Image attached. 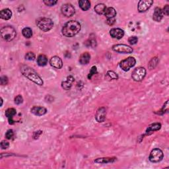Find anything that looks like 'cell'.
I'll list each match as a JSON object with an SVG mask.
<instances>
[{
  "label": "cell",
  "mask_w": 169,
  "mask_h": 169,
  "mask_svg": "<svg viewBox=\"0 0 169 169\" xmlns=\"http://www.w3.org/2000/svg\"><path fill=\"white\" fill-rule=\"evenodd\" d=\"M81 29V24L77 21L71 20L68 21L63 25L62 32L65 37L71 38L80 32Z\"/></svg>",
  "instance_id": "1"
},
{
  "label": "cell",
  "mask_w": 169,
  "mask_h": 169,
  "mask_svg": "<svg viewBox=\"0 0 169 169\" xmlns=\"http://www.w3.org/2000/svg\"><path fill=\"white\" fill-rule=\"evenodd\" d=\"M20 70L21 73L25 77L28 79L30 81L40 86H42L44 84V81H43L40 75L38 74V73L34 69H32V67L28 66H25V65H23L21 67Z\"/></svg>",
  "instance_id": "2"
},
{
  "label": "cell",
  "mask_w": 169,
  "mask_h": 169,
  "mask_svg": "<svg viewBox=\"0 0 169 169\" xmlns=\"http://www.w3.org/2000/svg\"><path fill=\"white\" fill-rule=\"evenodd\" d=\"M36 24L40 29L44 32H48L52 29L54 22L50 18L40 17L36 20Z\"/></svg>",
  "instance_id": "3"
},
{
  "label": "cell",
  "mask_w": 169,
  "mask_h": 169,
  "mask_svg": "<svg viewBox=\"0 0 169 169\" xmlns=\"http://www.w3.org/2000/svg\"><path fill=\"white\" fill-rule=\"evenodd\" d=\"M1 35L3 40L10 42L16 37L17 32L13 27L5 26L1 28Z\"/></svg>",
  "instance_id": "4"
},
{
  "label": "cell",
  "mask_w": 169,
  "mask_h": 169,
  "mask_svg": "<svg viewBox=\"0 0 169 169\" xmlns=\"http://www.w3.org/2000/svg\"><path fill=\"white\" fill-rule=\"evenodd\" d=\"M136 63V60L134 57L129 56L127 58L122 60L119 63L120 67L124 71H128Z\"/></svg>",
  "instance_id": "5"
},
{
  "label": "cell",
  "mask_w": 169,
  "mask_h": 169,
  "mask_svg": "<svg viewBox=\"0 0 169 169\" xmlns=\"http://www.w3.org/2000/svg\"><path fill=\"white\" fill-rule=\"evenodd\" d=\"M164 154L163 151L159 148L154 149L151 151V152L150 153L149 157V160L151 162V163H159V162L161 161L163 159Z\"/></svg>",
  "instance_id": "6"
},
{
  "label": "cell",
  "mask_w": 169,
  "mask_h": 169,
  "mask_svg": "<svg viewBox=\"0 0 169 169\" xmlns=\"http://www.w3.org/2000/svg\"><path fill=\"white\" fill-rule=\"evenodd\" d=\"M146 75V70L143 67L135 68L132 72V77L136 82L141 81Z\"/></svg>",
  "instance_id": "7"
},
{
  "label": "cell",
  "mask_w": 169,
  "mask_h": 169,
  "mask_svg": "<svg viewBox=\"0 0 169 169\" xmlns=\"http://www.w3.org/2000/svg\"><path fill=\"white\" fill-rule=\"evenodd\" d=\"M112 48L113 51L120 54H131L134 51L131 46L123 44H115Z\"/></svg>",
  "instance_id": "8"
},
{
  "label": "cell",
  "mask_w": 169,
  "mask_h": 169,
  "mask_svg": "<svg viewBox=\"0 0 169 169\" xmlns=\"http://www.w3.org/2000/svg\"><path fill=\"white\" fill-rule=\"evenodd\" d=\"M61 11L64 16L66 17H71L75 13V9L74 7L71 3H66L61 8Z\"/></svg>",
  "instance_id": "9"
},
{
  "label": "cell",
  "mask_w": 169,
  "mask_h": 169,
  "mask_svg": "<svg viewBox=\"0 0 169 169\" xmlns=\"http://www.w3.org/2000/svg\"><path fill=\"white\" fill-rule=\"evenodd\" d=\"M153 4V0H141L138 3V9L139 12L143 13L147 11Z\"/></svg>",
  "instance_id": "10"
},
{
  "label": "cell",
  "mask_w": 169,
  "mask_h": 169,
  "mask_svg": "<svg viewBox=\"0 0 169 169\" xmlns=\"http://www.w3.org/2000/svg\"><path fill=\"white\" fill-rule=\"evenodd\" d=\"M106 116V110L105 107H100L97 110L95 114V119L96 120L101 123V122H105Z\"/></svg>",
  "instance_id": "11"
},
{
  "label": "cell",
  "mask_w": 169,
  "mask_h": 169,
  "mask_svg": "<svg viewBox=\"0 0 169 169\" xmlns=\"http://www.w3.org/2000/svg\"><path fill=\"white\" fill-rule=\"evenodd\" d=\"M50 64L53 67L58 70L61 69L63 67V62L62 59L60 57L56 56L51 57V59L50 60Z\"/></svg>",
  "instance_id": "12"
},
{
  "label": "cell",
  "mask_w": 169,
  "mask_h": 169,
  "mask_svg": "<svg viewBox=\"0 0 169 169\" xmlns=\"http://www.w3.org/2000/svg\"><path fill=\"white\" fill-rule=\"evenodd\" d=\"M111 37L116 39H121L124 37V31L120 28H114L110 31Z\"/></svg>",
  "instance_id": "13"
},
{
  "label": "cell",
  "mask_w": 169,
  "mask_h": 169,
  "mask_svg": "<svg viewBox=\"0 0 169 169\" xmlns=\"http://www.w3.org/2000/svg\"><path fill=\"white\" fill-rule=\"evenodd\" d=\"M31 113L36 115V116H41L46 114V112H47V109L43 106H35L32 108L31 110Z\"/></svg>",
  "instance_id": "14"
},
{
  "label": "cell",
  "mask_w": 169,
  "mask_h": 169,
  "mask_svg": "<svg viewBox=\"0 0 169 169\" xmlns=\"http://www.w3.org/2000/svg\"><path fill=\"white\" fill-rule=\"evenodd\" d=\"M16 114H17V111L15 109H13V108H10V109L6 110L5 114V116L8 118L9 124L12 125L14 124V120H13V118L15 115H16Z\"/></svg>",
  "instance_id": "15"
},
{
  "label": "cell",
  "mask_w": 169,
  "mask_h": 169,
  "mask_svg": "<svg viewBox=\"0 0 169 169\" xmlns=\"http://www.w3.org/2000/svg\"><path fill=\"white\" fill-rule=\"evenodd\" d=\"M117 161L116 157H102L98 158L95 160V163L99 164H108L113 163Z\"/></svg>",
  "instance_id": "16"
},
{
  "label": "cell",
  "mask_w": 169,
  "mask_h": 169,
  "mask_svg": "<svg viewBox=\"0 0 169 169\" xmlns=\"http://www.w3.org/2000/svg\"><path fill=\"white\" fill-rule=\"evenodd\" d=\"M163 11L160 8H156L154 10V13L153 15V19L156 22H160L163 18Z\"/></svg>",
  "instance_id": "17"
},
{
  "label": "cell",
  "mask_w": 169,
  "mask_h": 169,
  "mask_svg": "<svg viewBox=\"0 0 169 169\" xmlns=\"http://www.w3.org/2000/svg\"><path fill=\"white\" fill-rule=\"evenodd\" d=\"M161 128V124L160 123H154L151 124L146 129L145 135H149L150 134H151L154 132L159 130Z\"/></svg>",
  "instance_id": "18"
},
{
  "label": "cell",
  "mask_w": 169,
  "mask_h": 169,
  "mask_svg": "<svg viewBox=\"0 0 169 169\" xmlns=\"http://www.w3.org/2000/svg\"><path fill=\"white\" fill-rule=\"evenodd\" d=\"M74 81V77L72 75H69V76L67 77V80L62 83V87L65 90L70 89Z\"/></svg>",
  "instance_id": "19"
},
{
  "label": "cell",
  "mask_w": 169,
  "mask_h": 169,
  "mask_svg": "<svg viewBox=\"0 0 169 169\" xmlns=\"http://www.w3.org/2000/svg\"><path fill=\"white\" fill-rule=\"evenodd\" d=\"M12 17V11L9 9H2L0 12V17L3 20H9Z\"/></svg>",
  "instance_id": "20"
},
{
  "label": "cell",
  "mask_w": 169,
  "mask_h": 169,
  "mask_svg": "<svg viewBox=\"0 0 169 169\" xmlns=\"http://www.w3.org/2000/svg\"><path fill=\"white\" fill-rule=\"evenodd\" d=\"M91 60V55L89 52H84L80 57V62L82 65H87Z\"/></svg>",
  "instance_id": "21"
},
{
  "label": "cell",
  "mask_w": 169,
  "mask_h": 169,
  "mask_svg": "<svg viewBox=\"0 0 169 169\" xmlns=\"http://www.w3.org/2000/svg\"><path fill=\"white\" fill-rule=\"evenodd\" d=\"M78 3L80 8L84 11L89 10L91 8V2L88 0H80V1H79Z\"/></svg>",
  "instance_id": "22"
},
{
  "label": "cell",
  "mask_w": 169,
  "mask_h": 169,
  "mask_svg": "<svg viewBox=\"0 0 169 169\" xmlns=\"http://www.w3.org/2000/svg\"><path fill=\"white\" fill-rule=\"evenodd\" d=\"M106 18H115L116 16V11L113 8H106L105 13H104Z\"/></svg>",
  "instance_id": "23"
},
{
  "label": "cell",
  "mask_w": 169,
  "mask_h": 169,
  "mask_svg": "<svg viewBox=\"0 0 169 169\" xmlns=\"http://www.w3.org/2000/svg\"><path fill=\"white\" fill-rule=\"evenodd\" d=\"M48 63V58L46 55L41 54L37 57V63L39 66H45Z\"/></svg>",
  "instance_id": "24"
},
{
  "label": "cell",
  "mask_w": 169,
  "mask_h": 169,
  "mask_svg": "<svg viewBox=\"0 0 169 169\" xmlns=\"http://www.w3.org/2000/svg\"><path fill=\"white\" fill-rule=\"evenodd\" d=\"M106 9V5L104 3H99L95 7V11L99 15H102Z\"/></svg>",
  "instance_id": "25"
},
{
  "label": "cell",
  "mask_w": 169,
  "mask_h": 169,
  "mask_svg": "<svg viewBox=\"0 0 169 169\" xmlns=\"http://www.w3.org/2000/svg\"><path fill=\"white\" fill-rule=\"evenodd\" d=\"M159 58L157 57H153L148 64V67L149 68V70L154 69L157 67L158 63H159Z\"/></svg>",
  "instance_id": "26"
},
{
  "label": "cell",
  "mask_w": 169,
  "mask_h": 169,
  "mask_svg": "<svg viewBox=\"0 0 169 169\" xmlns=\"http://www.w3.org/2000/svg\"><path fill=\"white\" fill-rule=\"evenodd\" d=\"M23 37L26 38H30L32 36V31L30 27H25L22 30Z\"/></svg>",
  "instance_id": "27"
},
{
  "label": "cell",
  "mask_w": 169,
  "mask_h": 169,
  "mask_svg": "<svg viewBox=\"0 0 169 169\" xmlns=\"http://www.w3.org/2000/svg\"><path fill=\"white\" fill-rule=\"evenodd\" d=\"M106 78L110 80H117L118 79V75L113 71H109L106 75Z\"/></svg>",
  "instance_id": "28"
},
{
  "label": "cell",
  "mask_w": 169,
  "mask_h": 169,
  "mask_svg": "<svg viewBox=\"0 0 169 169\" xmlns=\"http://www.w3.org/2000/svg\"><path fill=\"white\" fill-rule=\"evenodd\" d=\"M24 57H25V59H26L27 60L33 61L35 59L36 56H35V54L34 52H27L26 54V55H25Z\"/></svg>",
  "instance_id": "29"
},
{
  "label": "cell",
  "mask_w": 169,
  "mask_h": 169,
  "mask_svg": "<svg viewBox=\"0 0 169 169\" xmlns=\"http://www.w3.org/2000/svg\"><path fill=\"white\" fill-rule=\"evenodd\" d=\"M96 73H97V68H96V66H93L91 67V70H90L89 73L88 75V79H89V80H91L93 75H94Z\"/></svg>",
  "instance_id": "30"
},
{
  "label": "cell",
  "mask_w": 169,
  "mask_h": 169,
  "mask_svg": "<svg viewBox=\"0 0 169 169\" xmlns=\"http://www.w3.org/2000/svg\"><path fill=\"white\" fill-rule=\"evenodd\" d=\"M138 42V38L135 36H132L128 38V42L132 45L136 44Z\"/></svg>",
  "instance_id": "31"
},
{
  "label": "cell",
  "mask_w": 169,
  "mask_h": 169,
  "mask_svg": "<svg viewBox=\"0 0 169 169\" xmlns=\"http://www.w3.org/2000/svg\"><path fill=\"white\" fill-rule=\"evenodd\" d=\"M43 3L47 6H54L57 3V1L56 0H44Z\"/></svg>",
  "instance_id": "32"
},
{
  "label": "cell",
  "mask_w": 169,
  "mask_h": 169,
  "mask_svg": "<svg viewBox=\"0 0 169 169\" xmlns=\"http://www.w3.org/2000/svg\"><path fill=\"white\" fill-rule=\"evenodd\" d=\"M15 103L16 104V105H21V104H22L23 102V96L19 95H17L15 98Z\"/></svg>",
  "instance_id": "33"
},
{
  "label": "cell",
  "mask_w": 169,
  "mask_h": 169,
  "mask_svg": "<svg viewBox=\"0 0 169 169\" xmlns=\"http://www.w3.org/2000/svg\"><path fill=\"white\" fill-rule=\"evenodd\" d=\"M14 135V132L13 131V129H9V130L7 131L5 134V138L8 139H12Z\"/></svg>",
  "instance_id": "34"
},
{
  "label": "cell",
  "mask_w": 169,
  "mask_h": 169,
  "mask_svg": "<svg viewBox=\"0 0 169 169\" xmlns=\"http://www.w3.org/2000/svg\"><path fill=\"white\" fill-rule=\"evenodd\" d=\"M168 101L167 100V101L165 102L164 104V105L163 106V109H162L159 112L157 113V114H163L164 112H165V111H167L168 110Z\"/></svg>",
  "instance_id": "35"
},
{
  "label": "cell",
  "mask_w": 169,
  "mask_h": 169,
  "mask_svg": "<svg viewBox=\"0 0 169 169\" xmlns=\"http://www.w3.org/2000/svg\"><path fill=\"white\" fill-rule=\"evenodd\" d=\"M0 146H1V148L2 149H6L9 147V143L6 141H2L1 142V144H0Z\"/></svg>",
  "instance_id": "36"
},
{
  "label": "cell",
  "mask_w": 169,
  "mask_h": 169,
  "mask_svg": "<svg viewBox=\"0 0 169 169\" xmlns=\"http://www.w3.org/2000/svg\"><path fill=\"white\" fill-rule=\"evenodd\" d=\"M0 83L2 85H6L8 83V78L6 76H2L0 78Z\"/></svg>",
  "instance_id": "37"
},
{
  "label": "cell",
  "mask_w": 169,
  "mask_h": 169,
  "mask_svg": "<svg viewBox=\"0 0 169 169\" xmlns=\"http://www.w3.org/2000/svg\"><path fill=\"white\" fill-rule=\"evenodd\" d=\"M115 22H116V19H115V18H107V19L106 20V24H108L110 26H112L113 25Z\"/></svg>",
  "instance_id": "38"
},
{
  "label": "cell",
  "mask_w": 169,
  "mask_h": 169,
  "mask_svg": "<svg viewBox=\"0 0 169 169\" xmlns=\"http://www.w3.org/2000/svg\"><path fill=\"white\" fill-rule=\"evenodd\" d=\"M162 11H163V15H165L166 16H168V15H169V5H165L164 8Z\"/></svg>",
  "instance_id": "39"
},
{
  "label": "cell",
  "mask_w": 169,
  "mask_h": 169,
  "mask_svg": "<svg viewBox=\"0 0 169 169\" xmlns=\"http://www.w3.org/2000/svg\"><path fill=\"white\" fill-rule=\"evenodd\" d=\"M42 134V131H37V132H34L33 133V138L34 139H38L39 138V136H40L41 134Z\"/></svg>",
  "instance_id": "40"
},
{
  "label": "cell",
  "mask_w": 169,
  "mask_h": 169,
  "mask_svg": "<svg viewBox=\"0 0 169 169\" xmlns=\"http://www.w3.org/2000/svg\"><path fill=\"white\" fill-rule=\"evenodd\" d=\"M1 106H3V99L2 98H1Z\"/></svg>",
  "instance_id": "41"
}]
</instances>
